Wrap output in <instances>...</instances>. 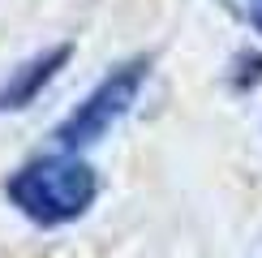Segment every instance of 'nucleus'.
Wrapping results in <instances>:
<instances>
[{"label":"nucleus","instance_id":"nucleus-1","mask_svg":"<svg viewBox=\"0 0 262 258\" xmlns=\"http://www.w3.org/2000/svg\"><path fill=\"white\" fill-rule=\"evenodd\" d=\"M5 198L39 228H60L73 224L78 215L91 211V202L99 198V177L82 155H43L21 164L13 177L5 181Z\"/></svg>","mask_w":262,"mask_h":258},{"label":"nucleus","instance_id":"nucleus-2","mask_svg":"<svg viewBox=\"0 0 262 258\" xmlns=\"http://www.w3.org/2000/svg\"><path fill=\"white\" fill-rule=\"evenodd\" d=\"M146 73H150V60H146V56H134V60L116 64V69L107 73V78L56 125V134H52V138H56V146L69 150V155H78L82 146L99 142L107 129H116V125L129 116V107L138 103Z\"/></svg>","mask_w":262,"mask_h":258},{"label":"nucleus","instance_id":"nucleus-3","mask_svg":"<svg viewBox=\"0 0 262 258\" xmlns=\"http://www.w3.org/2000/svg\"><path fill=\"white\" fill-rule=\"evenodd\" d=\"M69 56H73V43H56V48H43L35 56H26L17 69H9V78L0 82V112H21V107H30L43 95V86L69 64Z\"/></svg>","mask_w":262,"mask_h":258},{"label":"nucleus","instance_id":"nucleus-4","mask_svg":"<svg viewBox=\"0 0 262 258\" xmlns=\"http://www.w3.org/2000/svg\"><path fill=\"white\" fill-rule=\"evenodd\" d=\"M220 5H224L236 22H245V26L262 39V0H220Z\"/></svg>","mask_w":262,"mask_h":258}]
</instances>
